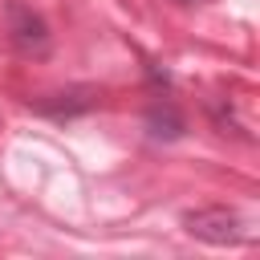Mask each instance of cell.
<instances>
[{
  "mask_svg": "<svg viewBox=\"0 0 260 260\" xmlns=\"http://www.w3.org/2000/svg\"><path fill=\"white\" fill-rule=\"evenodd\" d=\"M8 37L20 53H45L49 49V24L20 0L8 4Z\"/></svg>",
  "mask_w": 260,
  "mask_h": 260,
  "instance_id": "2",
  "label": "cell"
},
{
  "mask_svg": "<svg viewBox=\"0 0 260 260\" xmlns=\"http://www.w3.org/2000/svg\"><path fill=\"white\" fill-rule=\"evenodd\" d=\"M187 236L203 240V244H240L244 240V219L232 207H199L183 215Z\"/></svg>",
  "mask_w": 260,
  "mask_h": 260,
  "instance_id": "1",
  "label": "cell"
},
{
  "mask_svg": "<svg viewBox=\"0 0 260 260\" xmlns=\"http://www.w3.org/2000/svg\"><path fill=\"white\" fill-rule=\"evenodd\" d=\"M183 4H191V0H183Z\"/></svg>",
  "mask_w": 260,
  "mask_h": 260,
  "instance_id": "4",
  "label": "cell"
},
{
  "mask_svg": "<svg viewBox=\"0 0 260 260\" xmlns=\"http://www.w3.org/2000/svg\"><path fill=\"white\" fill-rule=\"evenodd\" d=\"M146 130H150V138H167V142H175V138H183L187 122H183V114H179L171 102H154V106L146 110Z\"/></svg>",
  "mask_w": 260,
  "mask_h": 260,
  "instance_id": "3",
  "label": "cell"
}]
</instances>
